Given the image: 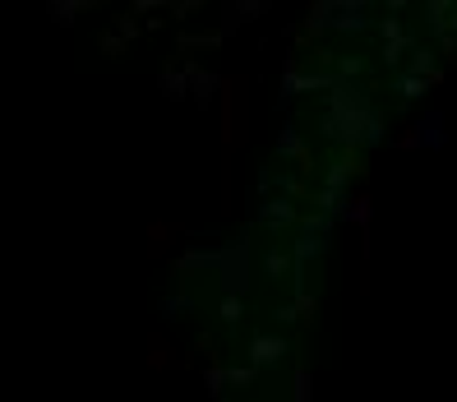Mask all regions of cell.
<instances>
[{"label": "cell", "instance_id": "obj_2", "mask_svg": "<svg viewBox=\"0 0 457 402\" xmlns=\"http://www.w3.org/2000/svg\"><path fill=\"white\" fill-rule=\"evenodd\" d=\"M319 29H342V33H361L370 29V19H365V5L361 0H319V5H310V33Z\"/></svg>", "mask_w": 457, "mask_h": 402}, {"label": "cell", "instance_id": "obj_14", "mask_svg": "<svg viewBox=\"0 0 457 402\" xmlns=\"http://www.w3.org/2000/svg\"><path fill=\"white\" fill-rule=\"evenodd\" d=\"M356 167H361V163H356V153H346L342 163H337V167H333V172L324 176V190H337V195H346V185H352Z\"/></svg>", "mask_w": 457, "mask_h": 402}, {"label": "cell", "instance_id": "obj_4", "mask_svg": "<svg viewBox=\"0 0 457 402\" xmlns=\"http://www.w3.org/2000/svg\"><path fill=\"white\" fill-rule=\"evenodd\" d=\"M337 84H342V79H333V74H305L301 61L287 56V65H282V93L278 97H291V93H333Z\"/></svg>", "mask_w": 457, "mask_h": 402}, {"label": "cell", "instance_id": "obj_6", "mask_svg": "<svg viewBox=\"0 0 457 402\" xmlns=\"http://www.w3.org/2000/svg\"><path fill=\"white\" fill-rule=\"evenodd\" d=\"M397 148H444V116L429 112L425 121L411 125V134H402Z\"/></svg>", "mask_w": 457, "mask_h": 402}, {"label": "cell", "instance_id": "obj_1", "mask_svg": "<svg viewBox=\"0 0 457 402\" xmlns=\"http://www.w3.org/2000/svg\"><path fill=\"white\" fill-rule=\"evenodd\" d=\"M370 121H374V106H370V97L356 88V84H342L328 93V112H324V134L328 139H337V144H346V153H356L361 144H365V130H370Z\"/></svg>", "mask_w": 457, "mask_h": 402}, {"label": "cell", "instance_id": "obj_5", "mask_svg": "<svg viewBox=\"0 0 457 402\" xmlns=\"http://www.w3.org/2000/svg\"><path fill=\"white\" fill-rule=\"evenodd\" d=\"M287 352H291V342H287L282 333H254V338H250V365H254V370L278 365Z\"/></svg>", "mask_w": 457, "mask_h": 402}, {"label": "cell", "instance_id": "obj_13", "mask_svg": "<svg viewBox=\"0 0 457 402\" xmlns=\"http://www.w3.org/2000/svg\"><path fill=\"white\" fill-rule=\"evenodd\" d=\"M157 88H162L171 102H180V97H190V74H185V70H171V65H162V74H157Z\"/></svg>", "mask_w": 457, "mask_h": 402}, {"label": "cell", "instance_id": "obj_8", "mask_svg": "<svg viewBox=\"0 0 457 402\" xmlns=\"http://www.w3.org/2000/svg\"><path fill=\"white\" fill-rule=\"evenodd\" d=\"M222 259H227V246H195L176 259L180 273H199V268H212V273H222Z\"/></svg>", "mask_w": 457, "mask_h": 402}, {"label": "cell", "instance_id": "obj_28", "mask_svg": "<svg viewBox=\"0 0 457 402\" xmlns=\"http://www.w3.org/2000/svg\"><path fill=\"white\" fill-rule=\"evenodd\" d=\"M365 144L374 148V144H384V116L374 112V121H370V130H365Z\"/></svg>", "mask_w": 457, "mask_h": 402}, {"label": "cell", "instance_id": "obj_31", "mask_svg": "<svg viewBox=\"0 0 457 402\" xmlns=\"http://www.w3.org/2000/svg\"><path fill=\"white\" fill-rule=\"evenodd\" d=\"M295 319H301V310H295V306H278V324H295Z\"/></svg>", "mask_w": 457, "mask_h": 402}, {"label": "cell", "instance_id": "obj_27", "mask_svg": "<svg viewBox=\"0 0 457 402\" xmlns=\"http://www.w3.org/2000/svg\"><path fill=\"white\" fill-rule=\"evenodd\" d=\"M254 384V365H236L231 370V389H250Z\"/></svg>", "mask_w": 457, "mask_h": 402}, {"label": "cell", "instance_id": "obj_26", "mask_svg": "<svg viewBox=\"0 0 457 402\" xmlns=\"http://www.w3.org/2000/svg\"><path fill=\"white\" fill-rule=\"evenodd\" d=\"M361 70H365V65H361L356 56H342V61H337V79H346V84H352V79H361Z\"/></svg>", "mask_w": 457, "mask_h": 402}, {"label": "cell", "instance_id": "obj_15", "mask_svg": "<svg viewBox=\"0 0 457 402\" xmlns=\"http://www.w3.org/2000/svg\"><path fill=\"white\" fill-rule=\"evenodd\" d=\"M411 74H420V79H429V84H439V65H435V51H429V46H416L411 51Z\"/></svg>", "mask_w": 457, "mask_h": 402}, {"label": "cell", "instance_id": "obj_32", "mask_svg": "<svg viewBox=\"0 0 457 402\" xmlns=\"http://www.w3.org/2000/svg\"><path fill=\"white\" fill-rule=\"evenodd\" d=\"M439 51H444V56H457V38H453V33L439 38Z\"/></svg>", "mask_w": 457, "mask_h": 402}, {"label": "cell", "instance_id": "obj_18", "mask_svg": "<svg viewBox=\"0 0 457 402\" xmlns=\"http://www.w3.org/2000/svg\"><path fill=\"white\" fill-rule=\"evenodd\" d=\"M342 218H346V222H356V227L365 231V227H370V218H374V199H370V195H356V199H352V208H346Z\"/></svg>", "mask_w": 457, "mask_h": 402}, {"label": "cell", "instance_id": "obj_7", "mask_svg": "<svg viewBox=\"0 0 457 402\" xmlns=\"http://www.w3.org/2000/svg\"><path fill=\"white\" fill-rule=\"evenodd\" d=\"M259 14H268V0H227V5H222V23H218V29L231 38V33L240 29V23H250V19H259Z\"/></svg>", "mask_w": 457, "mask_h": 402}, {"label": "cell", "instance_id": "obj_3", "mask_svg": "<svg viewBox=\"0 0 457 402\" xmlns=\"http://www.w3.org/2000/svg\"><path fill=\"white\" fill-rule=\"evenodd\" d=\"M218 282H222V297H245L250 291V240L245 236L227 240V259H222Z\"/></svg>", "mask_w": 457, "mask_h": 402}, {"label": "cell", "instance_id": "obj_16", "mask_svg": "<svg viewBox=\"0 0 457 402\" xmlns=\"http://www.w3.org/2000/svg\"><path fill=\"white\" fill-rule=\"evenodd\" d=\"M393 88L407 97V102H416V97H425L429 79H420V74H411V70H402V74H393Z\"/></svg>", "mask_w": 457, "mask_h": 402}, {"label": "cell", "instance_id": "obj_29", "mask_svg": "<svg viewBox=\"0 0 457 402\" xmlns=\"http://www.w3.org/2000/svg\"><path fill=\"white\" fill-rule=\"evenodd\" d=\"M102 51H106V56H120V51H125V38H120V33H102Z\"/></svg>", "mask_w": 457, "mask_h": 402}, {"label": "cell", "instance_id": "obj_30", "mask_svg": "<svg viewBox=\"0 0 457 402\" xmlns=\"http://www.w3.org/2000/svg\"><path fill=\"white\" fill-rule=\"evenodd\" d=\"M116 33H120L125 42H134V38H139V23H134V19L125 14V19H116Z\"/></svg>", "mask_w": 457, "mask_h": 402}, {"label": "cell", "instance_id": "obj_10", "mask_svg": "<svg viewBox=\"0 0 457 402\" xmlns=\"http://www.w3.org/2000/svg\"><path fill=\"white\" fill-rule=\"evenodd\" d=\"M259 222L263 227H291L295 222V199H287V195H278V199H263L259 204Z\"/></svg>", "mask_w": 457, "mask_h": 402}, {"label": "cell", "instance_id": "obj_25", "mask_svg": "<svg viewBox=\"0 0 457 402\" xmlns=\"http://www.w3.org/2000/svg\"><path fill=\"white\" fill-rule=\"evenodd\" d=\"M379 33H384V42H407V38H411L407 29H402V19H384Z\"/></svg>", "mask_w": 457, "mask_h": 402}, {"label": "cell", "instance_id": "obj_24", "mask_svg": "<svg viewBox=\"0 0 457 402\" xmlns=\"http://www.w3.org/2000/svg\"><path fill=\"white\" fill-rule=\"evenodd\" d=\"M278 195L301 199V195H305V180H301V176H278Z\"/></svg>", "mask_w": 457, "mask_h": 402}, {"label": "cell", "instance_id": "obj_11", "mask_svg": "<svg viewBox=\"0 0 457 402\" xmlns=\"http://www.w3.org/2000/svg\"><path fill=\"white\" fill-rule=\"evenodd\" d=\"M278 157L301 163V176L314 172V167H310V153H305V144H301V134H295V125H282V130H278Z\"/></svg>", "mask_w": 457, "mask_h": 402}, {"label": "cell", "instance_id": "obj_17", "mask_svg": "<svg viewBox=\"0 0 457 402\" xmlns=\"http://www.w3.org/2000/svg\"><path fill=\"white\" fill-rule=\"evenodd\" d=\"M79 10H88V0H51V5H46V14L56 19L61 29H70V23H74V14H79Z\"/></svg>", "mask_w": 457, "mask_h": 402}, {"label": "cell", "instance_id": "obj_19", "mask_svg": "<svg viewBox=\"0 0 457 402\" xmlns=\"http://www.w3.org/2000/svg\"><path fill=\"white\" fill-rule=\"evenodd\" d=\"M204 384H208V398H212V402H222V393L231 389V370H222V365H208Z\"/></svg>", "mask_w": 457, "mask_h": 402}, {"label": "cell", "instance_id": "obj_12", "mask_svg": "<svg viewBox=\"0 0 457 402\" xmlns=\"http://www.w3.org/2000/svg\"><path fill=\"white\" fill-rule=\"evenodd\" d=\"M263 273L273 278V282H291V278H295V259H291L287 250H278V246H273V250L263 255Z\"/></svg>", "mask_w": 457, "mask_h": 402}, {"label": "cell", "instance_id": "obj_23", "mask_svg": "<svg viewBox=\"0 0 457 402\" xmlns=\"http://www.w3.org/2000/svg\"><path fill=\"white\" fill-rule=\"evenodd\" d=\"M245 319V297H222V324H240Z\"/></svg>", "mask_w": 457, "mask_h": 402}, {"label": "cell", "instance_id": "obj_20", "mask_svg": "<svg viewBox=\"0 0 457 402\" xmlns=\"http://www.w3.org/2000/svg\"><path fill=\"white\" fill-rule=\"evenodd\" d=\"M157 310H162L167 319H185V310H195V297L176 291V297H162V301H157Z\"/></svg>", "mask_w": 457, "mask_h": 402}, {"label": "cell", "instance_id": "obj_9", "mask_svg": "<svg viewBox=\"0 0 457 402\" xmlns=\"http://www.w3.org/2000/svg\"><path fill=\"white\" fill-rule=\"evenodd\" d=\"M185 74H190V97H195L199 112H204V106H212V97H218V88H222V79L208 74V70H199L195 61H185Z\"/></svg>", "mask_w": 457, "mask_h": 402}, {"label": "cell", "instance_id": "obj_22", "mask_svg": "<svg viewBox=\"0 0 457 402\" xmlns=\"http://www.w3.org/2000/svg\"><path fill=\"white\" fill-rule=\"evenodd\" d=\"M314 204H319V213H328V218H337V213H346L342 204H352V199H342L337 190H319V195H314Z\"/></svg>", "mask_w": 457, "mask_h": 402}, {"label": "cell", "instance_id": "obj_21", "mask_svg": "<svg viewBox=\"0 0 457 402\" xmlns=\"http://www.w3.org/2000/svg\"><path fill=\"white\" fill-rule=\"evenodd\" d=\"M291 402H314V384H310V370L305 365H295V380H291Z\"/></svg>", "mask_w": 457, "mask_h": 402}]
</instances>
